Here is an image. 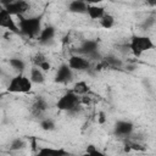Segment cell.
Returning a JSON list of instances; mask_svg holds the SVG:
<instances>
[{
  "mask_svg": "<svg viewBox=\"0 0 156 156\" xmlns=\"http://www.w3.org/2000/svg\"><path fill=\"white\" fill-rule=\"evenodd\" d=\"M85 152L88 154V156H107L106 154H104L102 151L96 149L94 145H88L85 149Z\"/></svg>",
  "mask_w": 156,
  "mask_h": 156,
  "instance_id": "cell-23",
  "label": "cell"
},
{
  "mask_svg": "<svg viewBox=\"0 0 156 156\" xmlns=\"http://www.w3.org/2000/svg\"><path fill=\"white\" fill-rule=\"evenodd\" d=\"M37 67H38V68H40L41 71H49V69L51 68V65L49 63V61H48V60H44V61H43V62H40Z\"/></svg>",
  "mask_w": 156,
  "mask_h": 156,
  "instance_id": "cell-24",
  "label": "cell"
},
{
  "mask_svg": "<svg viewBox=\"0 0 156 156\" xmlns=\"http://www.w3.org/2000/svg\"><path fill=\"white\" fill-rule=\"evenodd\" d=\"M102 60L106 62L107 67H112V68H121V67H122V61H121V58H118V57H116V56L108 55V56H106V57L102 58Z\"/></svg>",
  "mask_w": 156,
  "mask_h": 156,
  "instance_id": "cell-19",
  "label": "cell"
},
{
  "mask_svg": "<svg viewBox=\"0 0 156 156\" xmlns=\"http://www.w3.org/2000/svg\"><path fill=\"white\" fill-rule=\"evenodd\" d=\"M26 146V143L22 138H16L11 141L10 144V150L11 151H18V150H22L23 147Z\"/></svg>",
  "mask_w": 156,
  "mask_h": 156,
  "instance_id": "cell-22",
  "label": "cell"
},
{
  "mask_svg": "<svg viewBox=\"0 0 156 156\" xmlns=\"http://www.w3.org/2000/svg\"><path fill=\"white\" fill-rule=\"evenodd\" d=\"M9 63H10V66H11L15 71H17L18 73H22V72L24 71V68H26V62H24L22 58H18V57L10 58V60H9Z\"/></svg>",
  "mask_w": 156,
  "mask_h": 156,
  "instance_id": "cell-17",
  "label": "cell"
},
{
  "mask_svg": "<svg viewBox=\"0 0 156 156\" xmlns=\"http://www.w3.org/2000/svg\"><path fill=\"white\" fill-rule=\"evenodd\" d=\"M130 150H132V149H130L129 144H126V145H124V151H126V152H129Z\"/></svg>",
  "mask_w": 156,
  "mask_h": 156,
  "instance_id": "cell-29",
  "label": "cell"
},
{
  "mask_svg": "<svg viewBox=\"0 0 156 156\" xmlns=\"http://www.w3.org/2000/svg\"><path fill=\"white\" fill-rule=\"evenodd\" d=\"M2 7L11 15V16H22L29 10V4L24 0H10V1H1Z\"/></svg>",
  "mask_w": 156,
  "mask_h": 156,
  "instance_id": "cell-5",
  "label": "cell"
},
{
  "mask_svg": "<svg viewBox=\"0 0 156 156\" xmlns=\"http://www.w3.org/2000/svg\"><path fill=\"white\" fill-rule=\"evenodd\" d=\"M29 79L32 83L34 84H41L44 83L45 80V76L43 73V71L40 68H38L37 66H34L32 69H30V76H29Z\"/></svg>",
  "mask_w": 156,
  "mask_h": 156,
  "instance_id": "cell-15",
  "label": "cell"
},
{
  "mask_svg": "<svg viewBox=\"0 0 156 156\" xmlns=\"http://www.w3.org/2000/svg\"><path fill=\"white\" fill-rule=\"evenodd\" d=\"M154 48H155L154 41L146 35H134L129 43V49L136 57H139L143 52L149 51Z\"/></svg>",
  "mask_w": 156,
  "mask_h": 156,
  "instance_id": "cell-3",
  "label": "cell"
},
{
  "mask_svg": "<svg viewBox=\"0 0 156 156\" xmlns=\"http://www.w3.org/2000/svg\"><path fill=\"white\" fill-rule=\"evenodd\" d=\"M134 130V124L129 121H117L113 128V132L119 138L129 136Z\"/></svg>",
  "mask_w": 156,
  "mask_h": 156,
  "instance_id": "cell-8",
  "label": "cell"
},
{
  "mask_svg": "<svg viewBox=\"0 0 156 156\" xmlns=\"http://www.w3.org/2000/svg\"><path fill=\"white\" fill-rule=\"evenodd\" d=\"M35 156H71V152H68L63 147L44 146V147H40L38 150Z\"/></svg>",
  "mask_w": 156,
  "mask_h": 156,
  "instance_id": "cell-10",
  "label": "cell"
},
{
  "mask_svg": "<svg viewBox=\"0 0 156 156\" xmlns=\"http://www.w3.org/2000/svg\"><path fill=\"white\" fill-rule=\"evenodd\" d=\"M72 77H73V73H72V69L69 68V66L67 63H62L56 71L55 82L61 83V84H66V83H69L72 80Z\"/></svg>",
  "mask_w": 156,
  "mask_h": 156,
  "instance_id": "cell-9",
  "label": "cell"
},
{
  "mask_svg": "<svg viewBox=\"0 0 156 156\" xmlns=\"http://www.w3.org/2000/svg\"><path fill=\"white\" fill-rule=\"evenodd\" d=\"M85 13H88V16H89L91 20H100L106 12H105V9H104L102 6L94 5V4H89Z\"/></svg>",
  "mask_w": 156,
  "mask_h": 156,
  "instance_id": "cell-13",
  "label": "cell"
},
{
  "mask_svg": "<svg viewBox=\"0 0 156 156\" xmlns=\"http://www.w3.org/2000/svg\"><path fill=\"white\" fill-rule=\"evenodd\" d=\"M0 27L1 28H6L7 30H10V32H12L15 34H21L18 26L15 23L12 16L5 9L0 10Z\"/></svg>",
  "mask_w": 156,
  "mask_h": 156,
  "instance_id": "cell-6",
  "label": "cell"
},
{
  "mask_svg": "<svg viewBox=\"0 0 156 156\" xmlns=\"http://www.w3.org/2000/svg\"><path fill=\"white\" fill-rule=\"evenodd\" d=\"M98 51H99V44H98L96 40H90V39L84 40L79 46V52L83 54L87 57L98 52Z\"/></svg>",
  "mask_w": 156,
  "mask_h": 156,
  "instance_id": "cell-11",
  "label": "cell"
},
{
  "mask_svg": "<svg viewBox=\"0 0 156 156\" xmlns=\"http://www.w3.org/2000/svg\"><path fill=\"white\" fill-rule=\"evenodd\" d=\"M80 156H88V154H87V152H84V154H83V155H80Z\"/></svg>",
  "mask_w": 156,
  "mask_h": 156,
  "instance_id": "cell-30",
  "label": "cell"
},
{
  "mask_svg": "<svg viewBox=\"0 0 156 156\" xmlns=\"http://www.w3.org/2000/svg\"><path fill=\"white\" fill-rule=\"evenodd\" d=\"M20 33L29 37V38H38L40 30H41V17L40 16H34V17H28L23 18L20 16Z\"/></svg>",
  "mask_w": 156,
  "mask_h": 156,
  "instance_id": "cell-1",
  "label": "cell"
},
{
  "mask_svg": "<svg viewBox=\"0 0 156 156\" xmlns=\"http://www.w3.org/2000/svg\"><path fill=\"white\" fill-rule=\"evenodd\" d=\"M55 127H56L55 122L51 118H44V119L40 121V128L45 132H51V130L55 129Z\"/></svg>",
  "mask_w": 156,
  "mask_h": 156,
  "instance_id": "cell-21",
  "label": "cell"
},
{
  "mask_svg": "<svg viewBox=\"0 0 156 156\" xmlns=\"http://www.w3.org/2000/svg\"><path fill=\"white\" fill-rule=\"evenodd\" d=\"M72 91L78 95V96H83V95H87L89 93V84L85 82V80H79L74 85H73V89Z\"/></svg>",
  "mask_w": 156,
  "mask_h": 156,
  "instance_id": "cell-16",
  "label": "cell"
},
{
  "mask_svg": "<svg viewBox=\"0 0 156 156\" xmlns=\"http://www.w3.org/2000/svg\"><path fill=\"white\" fill-rule=\"evenodd\" d=\"M106 122V116H105V112H99V117H98V123L99 124H104Z\"/></svg>",
  "mask_w": 156,
  "mask_h": 156,
  "instance_id": "cell-27",
  "label": "cell"
},
{
  "mask_svg": "<svg viewBox=\"0 0 156 156\" xmlns=\"http://www.w3.org/2000/svg\"><path fill=\"white\" fill-rule=\"evenodd\" d=\"M46 108H48V102H46L45 99H43V98L37 99V101H35L34 105H33V111H34L37 115L44 112Z\"/></svg>",
  "mask_w": 156,
  "mask_h": 156,
  "instance_id": "cell-20",
  "label": "cell"
},
{
  "mask_svg": "<svg viewBox=\"0 0 156 156\" xmlns=\"http://www.w3.org/2000/svg\"><path fill=\"white\" fill-rule=\"evenodd\" d=\"M44 60H46L44 55H41V54H37L35 57H34V63H35V66H38V65H39L40 62H43Z\"/></svg>",
  "mask_w": 156,
  "mask_h": 156,
  "instance_id": "cell-25",
  "label": "cell"
},
{
  "mask_svg": "<svg viewBox=\"0 0 156 156\" xmlns=\"http://www.w3.org/2000/svg\"><path fill=\"white\" fill-rule=\"evenodd\" d=\"M154 23H155V20H154V17H150V18H147V20L144 22L143 27H144V28H149V27H151Z\"/></svg>",
  "mask_w": 156,
  "mask_h": 156,
  "instance_id": "cell-28",
  "label": "cell"
},
{
  "mask_svg": "<svg viewBox=\"0 0 156 156\" xmlns=\"http://www.w3.org/2000/svg\"><path fill=\"white\" fill-rule=\"evenodd\" d=\"M54 37H55V28L52 26H48L40 30L39 35H38V41L40 44L48 45L50 41H52Z\"/></svg>",
  "mask_w": 156,
  "mask_h": 156,
  "instance_id": "cell-12",
  "label": "cell"
},
{
  "mask_svg": "<svg viewBox=\"0 0 156 156\" xmlns=\"http://www.w3.org/2000/svg\"><path fill=\"white\" fill-rule=\"evenodd\" d=\"M32 87H33V83L30 82L29 77L22 73H18L10 79L7 84V91L13 94H26L32 90Z\"/></svg>",
  "mask_w": 156,
  "mask_h": 156,
  "instance_id": "cell-2",
  "label": "cell"
},
{
  "mask_svg": "<svg viewBox=\"0 0 156 156\" xmlns=\"http://www.w3.org/2000/svg\"><path fill=\"white\" fill-rule=\"evenodd\" d=\"M88 2L82 0H73L68 4V11L73 13H85L88 9Z\"/></svg>",
  "mask_w": 156,
  "mask_h": 156,
  "instance_id": "cell-14",
  "label": "cell"
},
{
  "mask_svg": "<svg viewBox=\"0 0 156 156\" xmlns=\"http://www.w3.org/2000/svg\"><path fill=\"white\" fill-rule=\"evenodd\" d=\"M79 100H80V105H89L90 101H91V99H90L88 95H83V96H80Z\"/></svg>",
  "mask_w": 156,
  "mask_h": 156,
  "instance_id": "cell-26",
  "label": "cell"
},
{
  "mask_svg": "<svg viewBox=\"0 0 156 156\" xmlns=\"http://www.w3.org/2000/svg\"><path fill=\"white\" fill-rule=\"evenodd\" d=\"M67 65L69 66V68L73 71H88L90 67V62L88 58L79 56V55H73L68 58Z\"/></svg>",
  "mask_w": 156,
  "mask_h": 156,
  "instance_id": "cell-7",
  "label": "cell"
},
{
  "mask_svg": "<svg viewBox=\"0 0 156 156\" xmlns=\"http://www.w3.org/2000/svg\"><path fill=\"white\" fill-rule=\"evenodd\" d=\"M80 96L76 95L72 90L71 91H67L56 102V107L61 111H67V112H71L72 110L77 108V107H80V100H79Z\"/></svg>",
  "mask_w": 156,
  "mask_h": 156,
  "instance_id": "cell-4",
  "label": "cell"
},
{
  "mask_svg": "<svg viewBox=\"0 0 156 156\" xmlns=\"http://www.w3.org/2000/svg\"><path fill=\"white\" fill-rule=\"evenodd\" d=\"M99 21H100V26L105 29H110L115 26V17L110 13H105Z\"/></svg>",
  "mask_w": 156,
  "mask_h": 156,
  "instance_id": "cell-18",
  "label": "cell"
}]
</instances>
